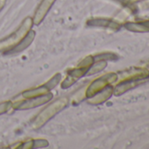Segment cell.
Returning a JSON list of instances; mask_svg holds the SVG:
<instances>
[{
  "label": "cell",
  "mask_w": 149,
  "mask_h": 149,
  "mask_svg": "<svg viewBox=\"0 0 149 149\" xmlns=\"http://www.w3.org/2000/svg\"><path fill=\"white\" fill-rule=\"evenodd\" d=\"M121 81L113 87V95L119 97L130 90H132L149 78V71L146 68H129L119 73Z\"/></svg>",
  "instance_id": "obj_1"
},
{
  "label": "cell",
  "mask_w": 149,
  "mask_h": 149,
  "mask_svg": "<svg viewBox=\"0 0 149 149\" xmlns=\"http://www.w3.org/2000/svg\"><path fill=\"white\" fill-rule=\"evenodd\" d=\"M69 101L67 97H60L54 102L47 105L42 111H40L31 121V128L34 131L42 128L48 121H50L54 116L63 111L68 104Z\"/></svg>",
  "instance_id": "obj_2"
},
{
  "label": "cell",
  "mask_w": 149,
  "mask_h": 149,
  "mask_svg": "<svg viewBox=\"0 0 149 149\" xmlns=\"http://www.w3.org/2000/svg\"><path fill=\"white\" fill-rule=\"evenodd\" d=\"M33 26V18L26 17L17 28L16 31L12 33L7 37L0 40V53H5L13 47H15L19 41L23 40V38L27 34V33L32 29Z\"/></svg>",
  "instance_id": "obj_3"
},
{
  "label": "cell",
  "mask_w": 149,
  "mask_h": 149,
  "mask_svg": "<svg viewBox=\"0 0 149 149\" xmlns=\"http://www.w3.org/2000/svg\"><path fill=\"white\" fill-rule=\"evenodd\" d=\"M93 55H88L84 58L77 67L68 70L64 80L61 82V88L62 90H67L78 82V80H80L82 77L86 76L89 68L93 64Z\"/></svg>",
  "instance_id": "obj_4"
},
{
  "label": "cell",
  "mask_w": 149,
  "mask_h": 149,
  "mask_svg": "<svg viewBox=\"0 0 149 149\" xmlns=\"http://www.w3.org/2000/svg\"><path fill=\"white\" fill-rule=\"evenodd\" d=\"M61 73H56L54 76L47 80L45 84L35 87V88H32L29 90H26L25 91H23L16 100H19V99H26V98H31V97H40V96H43L45 94H47L49 92H51L52 90H54L61 82Z\"/></svg>",
  "instance_id": "obj_5"
},
{
  "label": "cell",
  "mask_w": 149,
  "mask_h": 149,
  "mask_svg": "<svg viewBox=\"0 0 149 149\" xmlns=\"http://www.w3.org/2000/svg\"><path fill=\"white\" fill-rule=\"evenodd\" d=\"M118 79V76L116 73H107L105 74L97 77L94 81H92L86 88H85V96L87 98H90L96 95L100 91L104 90L108 85H111L117 82Z\"/></svg>",
  "instance_id": "obj_6"
},
{
  "label": "cell",
  "mask_w": 149,
  "mask_h": 149,
  "mask_svg": "<svg viewBox=\"0 0 149 149\" xmlns=\"http://www.w3.org/2000/svg\"><path fill=\"white\" fill-rule=\"evenodd\" d=\"M53 99V94L51 92L45 94L43 96L26 98V99H19L16 100L14 103H13V108L14 110L18 111H26L34 109L40 106H42L43 104L50 102Z\"/></svg>",
  "instance_id": "obj_7"
},
{
  "label": "cell",
  "mask_w": 149,
  "mask_h": 149,
  "mask_svg": "<svg viewBox=\"0 0 149 149\" xmlns=\"http://www.w3.org/2000/svg\"><path fill=\"white\" fill-rule=\"evenodd\" d=\"M86 26L89 27L108 29L113 32H118L122 27L119 22L109 18H91L86 21Z\"/></svg>",
  "instance_id": "obj_8"
},
{
  "label": "cell",
  "mask_w": 149,
  "mask_h": 149,
  "mask_svg": "<svg viewBox=\"0 0 149 149\" xmlns=\"http://www.w3.org/2000/svg\"><path fill=\"white\" fill-rule=\"evenodd\" d=\"M55 1L56 0H41L33 17V26H39L43 22Z\"/></svg>",
  "instance_id": "obj_9"
},
{
  "label": "cell",
  "mask_w": 149,
  "mask_h": 149,
  "mask_svg": "<svg viewBox=\"0 0 149 149\" xmlns=\"http://www.w3.org/2000/svg\"><path fill=\"white\" fill-rule=\"evenodd\" d=\"M36 37V33L33 30H30L27 34L23 38V40L21 41H19L15 47H13V48H11L10 50L6 51L4 53V54H19L21 52H23L24 50H26L28 47H30V45L33 43V40Z\"/></svg>",
  "instance_id": "obj_10"
},
{
  "label": "cell",
  "mask_w": 149,
  "mask_h": 149,
  "mask_svg": "<svg viewBox=\"0 0 149 149\" xmlns=\"http://www.w3.org/2000/svg\"><path fill=\"white\" fill-rule=\"evenodd\" d=\"M49 142L44 139H29L21 142H18L11 146V148L16 149H35V148H43L48 146Z\"/></svg>",
  "instance_id": "obj_11"
},
{
  "label": "cell",
  "mask_w": 149,
  "mask_h": 149,
  "mask_svg": "<svg viewBox=\"0 0 149 149\" xmlns=\"http://www.w3.org/2000/svg\"><path fill=\"white\" fill-rule=\"evenodd\" d=\"M112 95H113V86L111 84V85H108L107 87H105L104 90L97 92L93 97L88 98V103L90 104H93V105L101 104L106 102L107 100H109Z\"/></svg>",
  "instance_id": "obj_12"
},
{
  "label": "cell",
  "mask_w": 149,
  "mask_h": 149,
  "mask_svg": "<svg viewBox=\"0 0 149 149\" xmlns=\"http://www.w3.org/2000/svg\"><path fill=\"white\" fill-rule=\"evenodd\" d=\"M123 26L132 33H149V20L139 22H126Z\"/></svg>",
  "instance_id": "obj_13"
},
{
  "label": "cell",
  "mask_w": 149,
  "mask_h": 149,
  "mask_svg": "<svg viewBox=\"0 0 149 149\" xmlns=\"http://www.w3.org/2000/svg\"><path fill=\"white\" fill-rule=\"evenodd\" d=\"M107 67V61H94L93 64L89 68L86 76H93L101 71H103Z\"/></svg>",
  "instance_id": "obj_14"
},
{
  "label": "cell",
  "mask_w": 149,
  "mask_h": 149,
  "mask_svg": "<svg viewBox=\"0 0 149 149\" xmlns=\"http://www.w3.org/2000/svg\"><path fill=\"white\" fill-rule=\"evenodd\" d=\"M94 58V61H116L119 59V56L115 54V53H111V52H104V53H98L96 54L95 55H93Z\"/></svg>",
  "instance_id": "obj_15"
},
{
  "label": "cell",
  "mask_w": 149,
  "mask_h": 149,
  "mask_svg": "<svg viewBox=\"0 0 149 149\" xmlns=\"http://www.w3.org/2000/svg\"><path fill=\"white\" fill-rule=\"evenodd\" d=\"M13 108V102L12 101H5L0 103V115L7 113Z\"/></svg>",
  "instance_id": "obj_16"
},
{
  "label": "cell",
  "mask_w": 149,
  "mask_h": 149,
  "mask_svg": "<svg viewBox=\"0 0 149 149\" xmlns=\"http://www.w3.org/2000/svg\"><path fill=\"white\" fill-rule=\"evenodd\" d=\"M112 1H115V2L120 4L121 6H123L124 7L130 9L131 12H132V13H136V8L134 7L131 0H112Z\"/></svg>",
  "instance_id": "obj_17"
},
{
  "label": "cell",
  "mask_w": 149,
  "mask_h": 149,
  "mask_svg": "<svg viewBox=\"0 0 149 149\" xmlns=\"http://www.w3.org/2000/svg\"><path fill=\"white\" fill-rule=\"evenodd\" d=\"M6 0H0V12L6 6Z\"/></svg>",
  "instance_id": "obj_18"
},
{
  "label": "cell",
  "mask_w": 149,
  "mask_h": 149,
  "mask_svg": "<svg viewBox=\"0 0 149 149\" xmlns=\"http://www.w3.org/2000/svg\"><path fill=\"white\" fill-rule=\"evenodd\" d=\"M145 67H146V68L149 71V61H148V62H146V63L145 64Z\"/></svg>",
  "instance_id": "obj_19"
}]
</instances>
